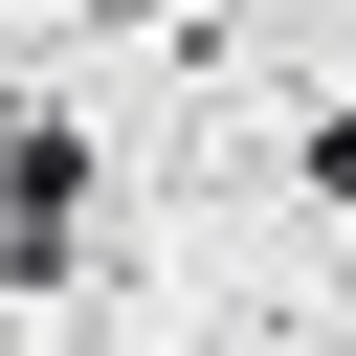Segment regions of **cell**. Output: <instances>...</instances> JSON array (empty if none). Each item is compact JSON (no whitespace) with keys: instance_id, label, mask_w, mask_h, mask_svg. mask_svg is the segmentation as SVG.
<instances>
[{"instance_id":"obj_1","label":"cell","mask_w":356,"mask_h":356,"mask_svg":"<svg viewBox=\"0 0 356 356\" xmlns=\"http://www.w3.org/2000/svg\"><path fill=\"white\" fill-rule=\"evenodd\" d=\"M89 267V111H0V289Z\"/></svg>"},{"instance_id":"obj_2","label":"cell","mask_w":356,"mask_h":356,"mask_svg":"<svg viewBox=\"0 0 356 356\" xmlns=\"http://www.w3.org/2000/svg\"><path fill=\"white\" fill-rule=\"evenodd\" d=\"M312 200H356V111H312Z\"/></svg>"}]
</instances>
